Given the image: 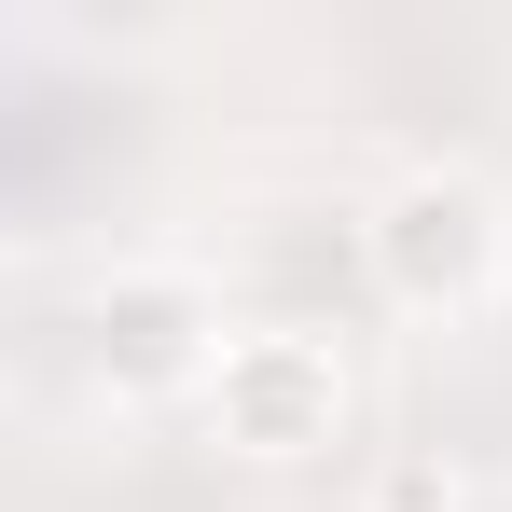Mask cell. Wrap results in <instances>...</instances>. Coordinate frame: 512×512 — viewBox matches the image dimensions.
<instances>
[{"instance_id":"cell-1","label":"cell","mask_w":512,"mask_h":512,"mask_svg":"<svg viewBox=\"0 0 512 512\" xmlns=\"http://www.w3.org/2000/svg\"><path fill=\"white\" fill-rule=\"evenodd\" d=\"M374 277H388L416 319H471V305H499V277H512L499 194H485L471 167H416L388 208H374Z\"/></svg>"},{"instance_id":"cell-2","label":"cell","mask_w":512,"mask_h":512,"mask_svg":"<svg viewBox=\"0 0 512 512\" xmlns=\"http://www.w3.org/2000/svg\"><path fill=\"white\" fill-rule=\"evenodd\" d=\"M208 429L236 457H319L346 429V360L305 333H222L208 346Z\"/></svg>"},{"instance_id":"cell-3","label":"cell","mask_w":512,"mask_h":512,"mask_svg":"<svg viewBox=\"0 0 512 512\" xmlns=\"http://www.w3.org/2000/svg\"><path fill=\"white\" fill-rule=\"evenodd\" d=\"M374 512H457V471H443V457H402V471L374 485Z\"/></svg>"}]
</instances>
